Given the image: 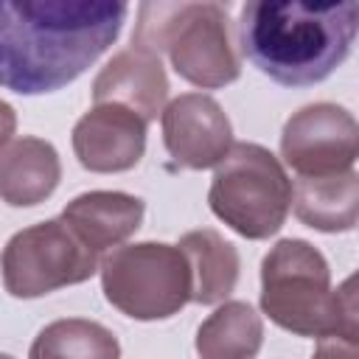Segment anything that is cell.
<instances>
[{"instance_id":"7a4b0ae2","label":"cell","mask_w":359,"mask_h":359,"mask_svg":"<svg viewBox=\"0 0 359 359\" xmlns=\"http://www.w3.org/2000/svg\"><path fill=\"white\" fill-rule=\"evenodd\" d=\"M359 6L252 0L238 17L241 53L283 87H309L328 79L351 53Z\"/></svg>"},{"instance_id":"ffe728a7","label":"cell","mask_w":359,"mask_h":359,"mask_svg":"<svg viewBox=\"0 0 359 359\" xmlns=\"http://www.w3.org/2000/svg\"><path fill=\"white\" fill-rule=\"evenodd\" d=\"M0 359H14V356H8V353H0Z\"/></svg>"},{"instance_id":"3957f363","label":"cell","mask_w":359,"mask_h":359,"mask_svg":"<svg viewBox=\"0 0 359 359\" xmlns=\"http://www.w3.org/2000/svg\"><path fill=\"white\" fill-rule=\"evenodd\" d=\"M261 311L297 337H359L353 278L331 289L325 255L303 238H283L264 255Z\"/></svg>"},{"instance_id":"277c9868","label":"cell","mask_w":359,"mask_h":359,"mask_svg":"<svg viewBox=\"0 0 359 359\" xmlns=\"http://www.w3.org/2000/svg\"><path fill=\"white\" fill-rule=\"evenodd\" d=\"M132 45L168 53L180 79L202 90H219L241 76L227 8L219 3H143Z\"/></svg>"},{"instance_id":"e0dca14e","label":"cell","mask_w":359,"mask_h":359,"mask_svg":"<svg viewBox=\"0 0 359 359\" xmlns=\"http://www.w3.org/2000/svg\"><path fill=\"white\" fill-rule=\"evenodd\" d=\"M28 359H121V345L107 325L65 317L36 334Z\"/></svg>"},{"instance_id":"5b68a950","label":"cell","mask_w":359,"mask_h":359,"mask_svg":"<svg viewBox=\"0 0 359 359\" xmlns=\"http://www.w3.org/2000/svg\"><path fill=\"white\" fill-rule=\"evenodd\" d=\"M208 205L230 230L261 241L283 227L292 208V180L269 149L233 143L216 165Z\"/></svg>"},{"instance_id":"ba28073f","label":"cell","mask_w":359,"mask_h":359,"mask_svg":"<svg viewBox=\"0 0 359 359\" xmlns=\"http://www.w3.org/2000/svg\"><path fill=\"white\" fill-rule=\"evenodd\" d=\"M359 154L356 118L337 104L320 101L297 109L280 132V157L297 180L353 171Z\"/></svg>"},{"instance_id":"30bf717a","label":"cell","mask_w":359,"mask_h":359,"mask_svg":"<svg viewBox=\"0 0 359 359\" xmlns=\"http://www.w3.org/2000/svg\"><path fill=\"white\" fill-rule=\"evenodd\" d=\"M73 151L87 171H129L146 151V121L126 107L95 104L73 126Z\"/></svg>"},{"instance_id":"4fadbf2b","label":"cell","mask_w":359,"mask_h":359,"mask_svg":"<svg viewBox=\"0 0 359 359\" xmlns=\"http://www.w3.org/2000/svg\"><path fill=\"white\" fill-rule=\"evenodd\" d=\"M62 180V163L53 143L22 135L0 151V199L11 208L45 202Z\"/></svg>"},{"instance_id":"8992f818","label":"cell","mask_w":359,"mask_h":359,"mask_svg":"<svg viewBox=\"0 0 359 359\" xmlns=\"http://www.w3.org/2000/svg\"><path fill=\"white\" fill-rule=\"evenodd\" d=\"M98 269L104 297L132 320H165L191 300V269L174 244H123L104 255Z\"/></svg>"},{"instance_id":"6da1fadb","label":"cell","mask_w":359,"mask_h":359,"mask_svg":"<svg viewBox=\"0 0 359 359\" xmlns=\"http://www.w3.org/2000/svg\"><path fill=\"white\" fill-rule=\"evenodd\" d=\"M118 0H0V87L20 95L76 81L118 39Z\"/></svg>"},{"instance_id":"d6986e66","label":"cell","mask_w":359,"mask_h":359,"mask_svg":"<svg viewBox=\"0 0 359 359\" xmlns=\"http://www.w3.org/2000/svg\"><path fill=\"white\" fill-rule=\"evenodd\" d=\"M14 129H17V112H14L11 104H6V101L0 98V151H3V146L11 140Z\"/></svg>"},{"instance_id":"9a60e30c","label":"cell","mask_w":359,"mask_h":359,"mask_svg":"<svg viewBox=\"0 0 359 359\" xmlns=\"http://www.w3.org/2000/svg\"><path fill=\"white\" fill-rule=\"evenodd\" d=\"M177 247L191 269V300L202 306L224 303L238 280V250L210 227L185 233Z\"/></svg>"},{"instance_id":"52a82bcc","label":"cell","mask_w":359,"mask_h":359,"mask_svg":"<svg viewBox=\"0 0 359 359\" xmlns=\"http://www.w3.org/2000/svg\"><path fill=\"white\" fill-rule=\"evenodd\" d=\"M0 272L11 297L31 300L90 280L98 272V252L59 216L14 233L0 252Z\"/></svg>"},{"instance_id":"7c38bea8","label":"cell","mask_w":359,"mask_h":359,"mask_svg":"<svg viewBox=\"0 0 359 359\" xmlns=\"http://www.w3.org/2000/svg\"><path fill=\"white\" fill-rule=\"evenodd\" d=\"M143 213L146 205L140 196L123 191H87L65 205L62 219L93 252L101 255L135 236L143 224Z\"/></svg>"},{"instance_id":"ac0fdd59","label":"cell","mask_w":359,"mask_h":359,"mask_svg":"<svg viewBox=\"0 0 359 359\" xmlns=\"http://www.w3.org/2000/svg\"><path fill=\"white\" fill-rule=\"evenodd\" d=\"M311 359H359L356 337H342V334L323 337L317 342V351Z\"/></svg>"},{"instance_id":"9c48e42d","label":"cell","mask_w":359,"mask_h":359,"mask_svg":"<svg viewBox=\"0 0 359 359\" xmlns=\"http://www.w3.org/2000/svg\"><path fill=\"white\" fill-rule=\"evenodd\" d=\"M163 143L177 165L202 171L224 160L233 146V126L216 98L182 93L160 112Z\"/></svg>"},{"instance_id":"2e32d148","label":"cell","mask_w":359,"mask_h":359,"mask_svg":"<svg viewBox=\"0 0 359 359\" xmlns=\"http://www.w3.org/2000/svg\"><path fill=\"white\" fill-rule=\"evenodd\" d=\"M264 342V323L244 300H224L196 331L199 359H252Z\"/></svg>"},{"instance_id":"5bb4252c","label":"cell","mask_w":359,"mask_h":359,"mask_svg":"<svg viewBox=\"0 0 359 359\" xmlns=\"http://www.w3.org/2000/svg\"><path fill=\"white\" fill-rule=\"evenodd\" d=\"M294 216L320 233H348L359 219V177L356 171L297 180L292 185Z\"/></svg>"},{"instance_id":"8fae6325","label":"cell","mask_w":359,"mask_h":359,"mask_svg":"<svg viewBox=\"0 0 359 359\" xmlns=\"http://www.w3.org/2000/svg\"><path fill=\"white\" fill-rule=\"evenodd\" d=\"M168 98V76L157 53L126 48L115 53L93 81L95 104H118L140 121H154Z\"/></svg>"}]
</instances>
